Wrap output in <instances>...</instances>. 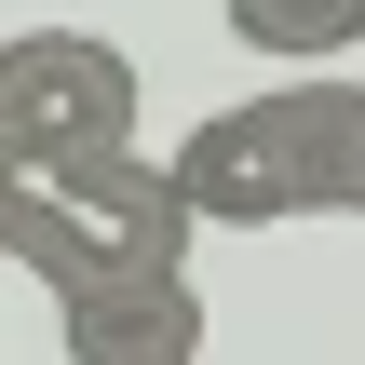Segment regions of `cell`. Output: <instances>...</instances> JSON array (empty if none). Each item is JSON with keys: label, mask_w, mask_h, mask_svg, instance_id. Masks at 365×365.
Here are the masks:
<instances>
[{"label": "cell", "mask_w": 365, "mask_h": 365, "mask_svg": "<svg viewBox=\"0 0 365 365\" xmlns=\"http://www.w3.org/2000/svg\"><path fill=\"white\" fill-rule=\"evenodd\" d=\"M190 176L149 163V149H95V163H14L0 176V244L27 284L54 298H95V284H135V271H190Z\"/></svg>", "instance_id": "6da1fadb"}, {"label": "cell", "mask_w": 365, "mask_h": 365, "mask_svg": "<svg viewBox=\"0 0 365 365\" xmlns=\"http://www.w3.org/2000/svg\"><path fill=\"white\" fill-rule=\"evenodd\" d=\"M352 95H365V81L298 68V81H271V95H244V108H217V122H190L176 176H190V203H203V230L339 217V176H352Z\"/></svg>", "instance_id": "7a4b0ae2"}, {"label": "cell", "mask_w": 365, "mask_h": 365, "mask_svg": "<svg viewBox=\"0 0 365 365\" xmlns=\"http://www.w3.org/2000/svg\"><path fill=\"white\" fill-rule=\"evenodd\" d=\"M135 149V54L95 27H14L0 41V163H95Z\"/></svg>", "instance_id": "3957f363"}, {"label": "cell", "mask_w": 365, "mask_h": 365, "mask_svg": "<svg viewBox=\"0 0 365 365\" xmlns=\"http://www.w3.org/2000/svg\"><path fill=\"white\" fill-rule=\"evenodd\" d=\"M54 312H68V352L81 365H190L203 352V284L190 271H135V284L54 298Z\"/></svg>", "instance_id": "277c9868"}, {"label": "cell", "mask_w": 365, "mask_h": 365, "mask_svg": "<svg viewBox=\"0 0 365 365\" xmlns=\"http://www.w3.org/2000/svg\"><path fill=\"white\" fill-rule=\"evenodd\" d=\"M230 41L271 68H339L365 54V0H230Z\"/></svg>", "instance_id": "5b68a950"}, {"label": "cell", "mask_w": 365, "mask_h": 365, "mask_svg": "<svg viewBox=\"0 0 365 365\" xmlns=\"http://www.w3.org/2000/svg\"><path fill=\"white\" fill-rule=\"evenodd\" d=\"M339 217H365V95H352V176H339Z\"/></svg>", "instance_id": "8992f818"}]
</instances>
